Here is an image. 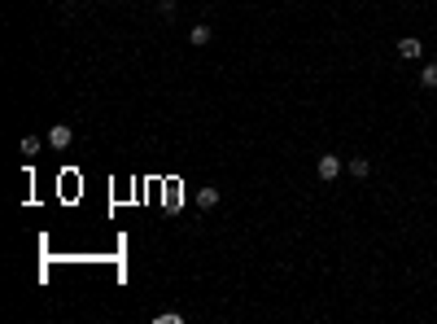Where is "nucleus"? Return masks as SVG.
Returning a JSON list of instances; mask_svg holds the SVG:
<instances>
[{"mask_svg": "<svg viewBox=\"0 0 437 324\" xmlns=\"http://www.w3.org/2000/svg\"><path fill=\"white\" fill-rule=\"evenodd\" d=\"M40 149H44V140H40V136H22V154H27V158H35Z\"/></svg>", "mask_w": 437, "mask_h": 324, "instance_id": "nucleus-6", "label": "nucleus"}, {"mask_svg": "<svg viewBox=\"0 0 437 324\" xmlns=\"http://www.w3.org/2000/svg\"><path fill=\"white\" fill-rule=\"evenodd\" d=\"M346 167H350V176H354V180H368V176H372V158H368V154H354Z\"/></svg>", "mask_w": 437, "mask_h": 324, "instance_id": "nucleus-3", "label": "nucleus"}, {"mask_svg": "<svg viewBox=\"0 0 437 324\" xmlns=\"http://www.w3.org/2000/svg\"><path fill=\"white\" fill-rule=\"evenodd\" d=\"M420 88H429V92H437V62H429V66L420 70Z\"/></svg>", "mask_w": 437, "mask_h": 324, "instance_id": "nucleus-5", "label": "nucleus"}, {"mask_svg": "<svg viewBox=\"0 0 437 324\" xmlns=\"http://www.w3.org/2000/svg\"><path fill=\"white\" fill-rule=\"evenodd\" d=\"M70 140H74V132L66 128V123H57V128H53V132H48V145H53V149H66Z\"/></svg>", "mask_w": 437, "mask_h": 324, "instance_id": "nucleus-4", "label": "nucleus"}, {"mask_svg": "<svg viewBox=\"0 0 437 324\" xmlns=\"http://www.w3.org/2000/svg\"><path fill=\"white\" fill-rule=\"evenodd\" d=\"M197 202H201L205 211H210V206H219V189H201V193H197Z\"/></svg>", "mask_w": 437, "mask_h": 324, "instance_id": "nucleus-8", "label": "nucleus"}, {"mask_svg": "<svg viewBox=\"0 0 437 324\" xmlns=\"http://www.w3.org/2000/svg\"><path fill=\"white\" fill-rule=\"evenodd\" d=\"M394 48H398V57H402V62H420V57H424V44H420L416 35H402Z\"/></svg>", "mask_w": 437, "mask_h": 324, "instance_id": "nucleus-1", "label": "nucleus"}, {"mask_svg": "<svg viewBox=\"0 0 437 324\" xmlns=\"http://www.w3.org/2000/svg\"><path fill=\"white\" fill-rule=\"evenodd\" d=\"M315 171H319V180H337V176H341V158H337V154H319V167H315Z\"/></svg>", "mask_w": 437, "mask_h": 324, "instance_id": "nucleus-2", "label": "nucleus"}, {"mask_svg": "<svg viewBox=\"0 0 437 324\" xmlns=\"http://www.w3.org/2000/svg\"><path fill=\"white\" fill-rule=\"evenodd\" d=\"M188 40H193L197 48H201V44H210V27H205V22H201V27H193V31H188Z\"/></svg>", "mask_w": 437, "mask_h": 324, "instance_id": "nucleus-7", "label": "nucleus"}, {"mask_svg": "<svg viewBox=\"0 0 437 324\" xmlns=\"http://www.w3.org/2000/svg\"><path fill=\"white\" fill-rule=\"evenodd\" d=\"M158 324H184V315H179V311H162Z\"/></svg>", "mask_w": 437, "mask_h": 324, "instance_id": "nucleus-9", "label": "nucleus"}]
</instances>
